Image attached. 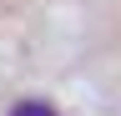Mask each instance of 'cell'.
I'll return each instance as SVG.
<instances>
[{
  "label": "cell",
  "mask_w": 121,
  "mask_h": 116,
  "mask_svg": "<svg viewBox=\"0 0 121 116\" xmlns=\"http://www.w3.org/2000/svg\"><path fill=\"white\" fill-rule=\"evenodd\" d=\"M10 116H56V106H45V101H20V106H10Z\"/></svg>",
  "instance_id": "6da1fadb"
}]
</instances>
